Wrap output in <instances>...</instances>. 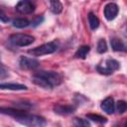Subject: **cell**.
<instances>
[{"mask_svg": "<svg viewBox=\"0 0 127 127\" xmlns=\"http://www.w3.org/2000/svg\"><path fill=\"white\" fill-rule=\"evenodd\" d=\"M33 81L44 88H53L62 82V76L56 71L41 70L33 75Z\"/></svg>", "mask_w": 127, "mask_h": 127, "instance_id": "cell-1", "label": "cell"}, {"mask_svg": "<svg viewBox=\"0 0 127 127\" xmlns=\"http://www.w3.org/2000/svg\"><path fill=\"white\" fill-rule=\"evenodd\" d=\"M15 120L22 125L30 126V127H42L47 124V121L45 118L38 115L29 114L27 112L21 114L18 117H15Z\"/></svg>", "mask_w": 127, "mask_h": 127, "instance_id": "cell-2", "label": "cell"}, {"mask_svg": "<svg viewBox=\"0 0 127 127\" xmlns=\"http://www.w3.org/2000/svg\"><path fill=\"white\" fill-rule=\"evenodd\" d=\"M58 48H59V42L53 41V42L43 44V45L36 47L34 49H31L28 51V53L32 56H35V57H41V56L53 54L54 52H56L58 50Z\"/></svg>", "mask_w": 127, "mask_h": 127, "instance_id": "cell-3", "label": "cell"}, {"mask_svg": "<svg viewBox=\"0 0 127 127\" xmlns=\"http://www.w3.org/2000/svg\"><path fill=\"white\" fill-rule=\"evenodd\" d=\"M9 40L14 46L25 47V46L31 45L34 42L35 38L27 34H13L10 36Z\"/></svg>", "mask_w": 127, "mask_h": 127, "instance_id": "cell-4", "label": "cell"}, {"mask_svg": "<svg viewBox=\"0 0 127 127\" xmlns=\"http://www.w3.org/2000/svg\"><path fill=\"white\" fill-rule=\"evenodd\" d=\"M119 63L116 60L113 59H108L105 61L104 64H99L97 65V70L101 74H111L114 70H117L119 68Z\"/></svg>", "mask_w": 127, "mask_h": 127, "instance_id": "cell-5", "label": "cell"}, {"mask_svg": "<svg viewBox=\"0 0 127 127\" xmlns=\"http://www.w3.org/2000/svg\"><path fill=\"white\" fill-rule=\"evenodd\" d=\"M15 9L20 14H31L35 10V4L32 0H20L17 3Z\"/></svg>", "mask_w": 127, "mask_h": 127, "instance_id": "cell-6", "label": "cell"}, {"mask_svg": "<svg viewBox=\"0 0 127 127\" xmlns=\"http://www.w3.org/2000/svg\"><path fill=\"white\" fill-rule=\"evenodd\" d=\"M19 64H20L21 68H24V69H35L39 66L40 63L36 59H32V58H28V57H22V58H20Z\"/></svg>", "mask_w": 127, "mask_h": 127, "instance_id": "cell-7", "label": "cell"}, {"mask_svg": "<svg viewBox=\"0 0 127 127\" xmlns=\"http://www.w3.org/2000/svg\"><path fill=\"white\" fill-rule=\"evenodd\" d=\"M119 8L117 6V4L115 3H108L105 7H104V16L108 21H111L113 19L116 18L117 14H118Z\"/></svg>", "mask_w": 127, "mask_h": 127, "instance_id": "cell-8", "label": "cell"}, {"mask_svg": "<svg viewBox=\"0 0 127 127\" xmlns=\"http://www.w3.org/2000/svg\"><path fill=\"white\" fill-rule=\"evenodd\" d=\"M110 45L115 52H126L127 53V39L121 40L119 38H112L110 40Z\"/></svg>", "mask_w": 127, "mask_h": 127, "instance_id": "cell-9", "label": "cell"}, {"mask_svg": "<svg viewBox=\"0 0 127 127\" xmlns=\"http://www.w3.org/2000/svg\"><path fill=\"white\" fill-rule=\"evenodd\" d=\"M100 107H101V109H102L105 113H107V114H112V113H114L115 104H114L113 98H111V97H106V98L101 102Z\"/></svg>", "mask_w": 127, "mask_h": 127, "instance_id": "cell-10", "label": "cell"}, {"mask_svg": "<svg viewBox=\"0 0 127 127\" xmlns=\"http://www.w3.org/2000/svg\"><path fill=\"white\" fill-rule=\"evenodd\" d=\"M55 112L60 114V115H68V114H71L72 112H74L75 110V107L72 106V105H63V104H58L55 106L54 108Z\"/></svg>", "mask_w": 127, "mask_h": 127, "instance_id": "cell-11", "label": "cell"}, {"mask_svg": "<svg viewBox=\"0 0 127 127\" xmlns=\"http://www.w3.org/2000/svg\"><path fill=\"white\" fill-rule=\"evenodd\" d=\"M1 89H11V90H26L27 86L20 83H1Z\"/></svg>", "mask_w": 127, "mask_h": 127, "instance_id": "cell-12", "label": "cell"}, {"mask_svg": "<svg viewBox=\"0 0 127 127\" xmlns=\"http://www.w3.org/2000/svg\"><path fill=\"white\" fill-rule=\"evenodd\" d=\"M50 9L54 14H60L63 10V5L60 0H49Z\"/></svg>", "mask_w": 127, "mask_h": 127, "instance_id": "cell-13", "label": "cell"}, {"mask_svg": "<svg viewBox=\"0 0 127 127\" xmlns=\"http://www.w3.org/2000/svg\"><path fill=\"white\" fill-rule=\"evenodd\" d=\"M89 51H90L89 46H82L76 51V53L74 54V57L76 59H85Z\"/></svg>", "mask_w": 127, "mask_h": 127, "instance_id": "cell-14", "label": "cell"}, {"mask_svg": "<svg viewBox=\"0 0 127 127\" xmlns=\"http://www.w3.org/2000/svg\"><path fill=\"white\" fill-rule=\"evenodd\" d=\"M88 23H89V26H90L91 30H95L99 26V20L92 12H90L88 14Z\"/></svg>", "mask_w": 127, "mask_h": 127, "instance_id": "cell-15", "label": "cell"}, {"mask_svg": "<svg viewBox=\"0 0 127 127\" xmlns=\"http://www.w3.org/2000/svg\"><path fill=\"white\" fill-rule=\"evenodd\" d=\"M30 25V22L27 20V19H24V18H17L13 21V26L15 28H19V29H22V28H26Z\"/></svg>", "mask_w": 127, "mask_h": 127, "instance_id": "cell-16", "label": "cell"}, {"mask_svg": "<svg viewBox=\"0 0 127 127\" xmlns=\"http://www.w3.org/2000/svg\"><path fill=\"white\" fill-rule=\"evenodd\" d=\"M86 118L87 119H90V120H92V121H94V122H97V123H105L106 121H107V119L105 118V117H103V116H101V115H99V114H92V113H89V114H87L86 115Z\"/></svg>", "mask_w": 127, "mask_h": 127, "instance_id": "cell-17", "label": "cell"}, {"mask_svg": "<svg viewBox=\"0 0 127 127\" xmlns=\"http://www.w3.org/2000/svg\"><path fill=\"white\" fill-rule=\"evenodd\" d=\"M115 109L118 113L122 114L124 113L125 111H127V102L124 101V100H119L117 103H116V106H115Z\"/></svg>", "mask_w": 127, "mask_h": 127, "instance_id": "cell-18", "label": "cell"}, {"mask_svg": "<svg viewBox=\"0 0 127 127\" xmlns=\"http://www.w3.org/2000/svg\"><path fill=\"white\" fill-rule=\"evenodd\" d=\"M106 51H107L106 42H105L103 39L99 40L98 43H97V52H98L99 54H103V53H105Z\"/></svg>", "mask_w": 127, "mask_h": 127, "instance_id": "cell-19", "label": "cell"}, {"mask_svg": "<svg viewBox=\"0 0 127 127\" xmlns=\"http://www.w3.org/2000/svg\"><path fill=\"white\" fill-rule=\"evenodd\" d=\"M73 125L74 126H77V127H81V126H90L89 122L85 119H82V118H74L73 119Z\"/></svg>", "mask_w": 127, "mask_h": 127, "instance_id": "cell-20", "label": "cell"}, {"mask_svg": "<svg viewBox=\"0 0 127 127\" xmlns=\"http://www.w3.org/2000/svg\"><path fill=\"white\" fill-rule=\"evenodd\" d=\"M43 20H44V18H43L42 16H38V17H36V18L32 21V26H34V27L38 26L39 24H41V23L43 22Z\"/></svg>", "mask_w": 127, "mask_h": 127, "instance_id": "cell-21", "label": "cell"}, {"mask_svg": "<svg viewBox=\"0 0 127 127\" xmlns=\"http://www.w3.org/2000/svg\"><path fill=\"white\" fill-rule=\"evenodd\" d=\"M0 19H1V21L3 22V23H5V22H8L9 21V18L8 17H6V15H5V13L1 10V13H0Z\"/></svg>", "mask_w": 127, "mask_h": 127, "instance_id": "cell-22", "label": "cell"}, {"mask_svg": "<svg viewBox=\"0 0 127 127\" xmlns=\"http://www.w3.org/2000/svg\"><path fill=\"white\" fill-rule=\"evenodd\" d=\"M125 126H127V122H126V123H125Z\"/></svg>", "mask_w": 127, "mask_h": 127, "instance_id": "cell-23", "label": "cell"}]
</instances>
